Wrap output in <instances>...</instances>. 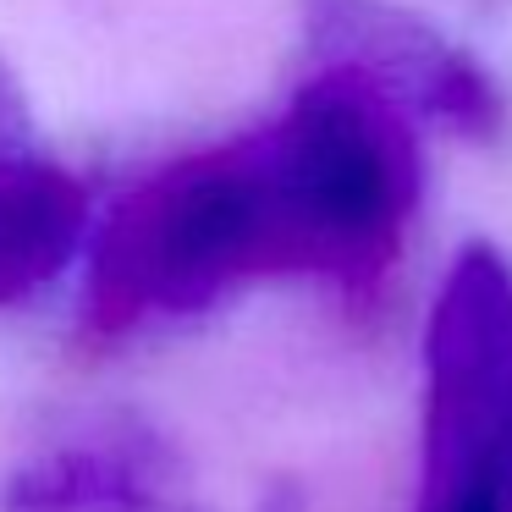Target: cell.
<instances>
[{
    "label": "cell",
    "mask_w": 512,
    "mask_h": 512,
    "mask_svg": "<svg viewBox=\"0 0 512 512\" xmlns=\"http://www.w3.org/2000/svg\"><path fill=\"white\" fill-rule=\"evenodd\" d=\"M419 507L512 512V259L468 243L424 320Z\"/></svg>",
    "instance_id": "3"
},
{
    "label": "cell",
    "mask_w": 512,
    "mask_h": 512,
    "mask_svg": "<svg viewBox=\"0 0 512 512\" xmlns=\"http://www.w3.org/2000/svg\"><path fill=\"white\" fill-rule=\"evenodd\" d=\"M89 243V188L34 144L0 149V309L34 298Z\"/></svg>",
    "instance_id": "6"
},
{
    "label": "cell",
    "mask_w": 512,
    "mask_h": 512,
    "mask_svg": "<svg viewBox=\"0 0 512 512\" xmlns=\"http://www.w3.org/2000/svg\"><path fill=\"white\" fill-rule=\"evenodd\" d=\"M259 149L309 276L342 292H375L402 259L424 193L413 116L353 72L314 67L259 133Z\"/></svg>",
    "instance_id": "2"
},
{
    "label": "cell",
    "mask_w": 512,
    "mask_h": 512,
    "mask_svg": "<svg viewBox=\"0 0 512 512\" xmlns=\"http://www.w3.org/2000/svg\"><path fill=\"white\" fill-rule=\"evenodd\" d=\"M303 39L320 67L375 83L413 122H435L474 149L512 138V94L501 78L397 0H303Z\"/></svg>",
    "instance_id": "4"
},
{
    "label": "cell",
    "mask_w": 512,
    "mask_h": 512,
    "mask_svg": "<svg viewBox=\"0 0 512 512\" xmlns=\"http://www.w3.org/2000/svg\"><path fill=\"white\" fill-rule=\"evenodd\" d=\"M0 512H204V501L155 424L111 419L17 463Z\"/></svg>",
    "instance_id": "5"
},
{
    "label": "cell",
    "mask_w": 512,
    "mask_h": 512,
    "mask_svg": "<svg viewBox=\"0 0 512 512\" xmlns=\"http://www.w3.org/2000/svg\"><path fill=\"white\" fill-rule=\"evenodd\" d=\"M309 276L254 138L171 160L127 193L89 254L83 336L116 342L149 320L204 314L254 281Z\"/></svg>",
    "instance_id": "1"
}]
</instances>
